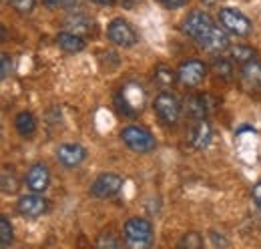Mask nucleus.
Listing matches in <instances>:
<instances>
[{
	"label": "nucleus",
	"mask_w": 261,
	"mask_h": 249,
	"mask_svg": "<svg viewBox=\"0 0 261 249\" xmlns=\"http://www.w3.org/2000/svg\"><path fill=\"white\" fill-rule=\"evenodd\" d=\"M183 32L189 34L191 38H195L201 46H205L207 51H213V53L227 51L231 46L227 34L203 10H193L187 14V18L183 20Z\"/></svg>",
	"instance_id": "1"
},
{
	"label": "nucleus",
	"mask_w": 261,
	"mask_h": 249,
	"mask_svg": "<svg viewBox=\"0 0 261 249\" xmlns=\"http://www.w3.org/2000/svg\"><path fill=\"white\" fill-rule=\"evenodd\" d=\"M123 235L130 247H149L153 243V225L147 219L130 217L123 227Z\"/></svg>",
	"instance_id": "2"
},
{
	"label": "nucleus",
	"mask_w": 261,
	"mask_h": 249,
	"mask_svg": "<svg viewBox=\"0 0 261 249\" xmlns=\"http://www.w3.org/2000/svg\"><path fill=\"white\" fill-rule=\"evenodd\" d=\"M153 109H155L157 119H159L163 124H167V127H171V124H175L177 121H179L181 111H183V105L179 103V98H177L173 93L163 91L161 94L155 96V101H153Z\"/></svg>",
	"instance_id": "3"
},
{
	"label": "nucleus",
	"mask_w": 261,
	"mask_h": 249,
	"mask_svg": "<svg viewBox=\"0 0 261 249\" xmlns=\"http://www.w3.org/2000/svg\"><path fill=\"white\" fill-rule=\"evenodd\" d=\"M117 103L127 117H137L145 107V89L139 83H127L125 87H121Z\"/></svg>",
	"instance_id": "4"
},
{
	"label": "nucleus",
	"mask_w": 261,
	"mask_h": 249,
	"mask_svg": "<svg viewBox=\"0 0 261 249\" xmlns=\"http://www.w3.org/2000/svg\"><path fill=\"white\" fill-rule=\"evenodd\" d=\"M121 139L123 143L129 147L130 151L135 153H151L155 149V137L143 129V127H137V124H130V127H125L121 131Z\"/></svg>",
	"instance_id": "5"
},
{
	"label": "nucleus",
	"mask_w": 261,
	"mask_h": 249,
	"mask_svg": "<svg viewBox=\"0 0 261 249\" xmlns=\"http://www.w3.org/2000/svg\"><path fill=\"white\" fill-rule=\"evenodd\" d=\"M219 22H221V27L225 31H229L235 36H247L253 29L251 20L243 12H239L235 8H221L219 10Z\"/></svg>",
	"instance_id": "6"
},
{
	"label": "nucleus",
	"mask_w": 261,
	"mask_h": 249,
	"mask_svg": "<svg viewBox=\"0 0 261 249\" xmlns=\"http://www.w3.org/2000/svg\"><path fill=\"white\" fill-rule=\"evenodd\" d=\"M107 34H109V40L117 46H123V48H129V46H135L137 44V32L130 27L127 20L123 18H115L111 20L109 29H107Z\"/></svg>",
	"instance_id": "7"
},
{
	"label": "nucleus",
	"mask_w": 261,
	"mask_h": 249,
	"mask_svg": "<svg viewBox=\"0 0 261 249\" xmlns=\"http://www.w3.org/2000/svg\"><path fill=\"white\" fill-rule=\"evenodd\" d=\"M123 189V179L115 173H102L91 185V193L97 199H111L115 195H119V191Z\"/></svg>",
	"instance_id": "8"
},
{
	"label": "nucleus",
	"mask_w": 261,
	"mask_h": 249,
	"mask_svg": "<svg viewBox=\"0 0 261 249\" xmlns=\"http://www.w3.org/2000/svg\"><path fill=\"white\" fill-rule=\"evenodd\" d=\"M205 74H207V66L201 61H195V59L181 62L179 68H177L179 83L185 85V87H197V85H201L203 79H205Z\"/></svg>",
	"instance_id": "9"
},
{
	"label": "nucleus",
	"mask_w": 261,
	"mask_h": 249,
	"mask_svg": "<svg viewBox=\"0 0 261 249\" xmlns=\"http://www.w3.org/2000/svg\"><path fill=\"white\" fill-rule=\"evenodd\" d=\"M213 129L207 119H193V123L187 131V141L193 149H205L211 143Z\"/></svg>",
	"instance_id": "10"
},
{
	"label": "nucleus",
	"mask_w": 261,
	"mask_h": 249,
	"mask_svg": "<svg viewBox=\"0 0 261 249\" xmlns=\"http://www.w3.org/2000/svg\"><path fill=\"white\" fill-rule=\"evenodd\" d=\"M16 209H18V213L22 217H40V215H44L48 211V201L42 195L33 191L31 195H24V197L18 199Z\"/></svg>",
	"instance_id": "11"
},
{
	"label": "nucleus",
	"mask_w": 261,
	"mask_h": 249,
	"mask_svg": "<svg viewBox=\"0 0 261 249\" xmlns=\"http://www.w3.org/2000/svg\"><path fill=\"white\" fill-rule=\"evenodd\" d=\"M241 85L247 93H261V61H253L241 64Z\"/></svg>",
	"instance_id": "12"
},
{
	"label": "nucleus",
	"mask_w": 261,
	"mask_h": 249,
	"mask_svg": "<svg viewBox=\"0 0 261 249\" xmlns=\"http://www.w3.org/2000/svg\"><path fill=\"white\" fill-rule=\"evenodd\" d=\"M24 181H27V187H29L31 191H34V193H42V191H46L48 185H50V173H48L46 165H42V163L33 165V167L29 169Z\"/></svg>",
	"instance_id": "13"
},
{
	"label": "nucleus",
	"mask_w": 261,
	"mask_h": 249,
	"mask_svg": "<svg viewBox=\"0 0 261 249\" xmlns=\"http://www.w3.org/2000/svg\"><path fill=\"white\" fill-rule=\"evenodd\" d=\"M85 159H87V151H85V147H81V145L66 143V145H61V147L57 149V161H59L63 167H76V165H81Z\"/></svg>",
	"instance_id": "14"
},
{
	"label": "nucleus",
	"mask_w": 261,
	"mask_h": 249,
	"mask_svg": "<svg viewBox=\"0 0 261 249\" xmlns=\"http://www.w3.org/2000/svg\"><path fill=\"white\" fill-rule=\"evenodd\" d=\"M211 101H209V96H205V94H193V96H189L187 101H185V113L191 117V119H205L207 117V113L211 111V105H209Z\"/></svg>",
	"instance_id": "15"
},
{
	"label": "nucleus",
	"mask_w": 261,
	"mask_h": 249,
	"mask_svg": "<svg viewBox=\"0 0 261 249\" xmlns=\"http://www.w3.org/2000/svg\"><path fill=\"white\" fill-rule=\"evenodd\" d=\"M57 44L66 51V53H81L85 46H87V42H85V38L81 36V34H76V32H61L59 36H57Z\"/></svg>",
	"instance_id": "16"
},
{
	"label": "nucleus",
	"mask_w": 261,
	"mask_h": 249,
	"mask_svg": "<svg viewBox=\"0 0 261 249\" xmlns=\"http://www.w3.org/2000/svg\"><path fill=\"white\" fill-rule=\"evenodd\" d=\"M14 127H16V131L22 135V137H33L34 133H36V119L33 117V113H29V111H20L18 115H16V119H14Z\"/></svg>",
	"instance_id": "17"
},
{
	"label": "nucleus",
	"mask_w": 261,
	"mask_h": 249,
	"mask_svg": "<svg viewBox=\"0 0 261 249\" xmlns=\"http://www.w3.org/2000/svg\"><path fill=\"white\" fill-rule=\"evenodd\" d=\"M179 77H177V72L173 70V68H169L167 64H159L157 68H155V74H153V81H155V85L157 87H161V89H171L173 85H175V81H177Z\"/></svg>",
	"instance_id": "18"
},
{
	"label": "nucleus",
	"mask_w": 261,
	"mask_h": 249,
	"mask_svg": "<svg viewBox=\"0 0 261 249\" xmlns=\"http://www.w3.org/2000/svg\"><path fill=\"white\" fill-rule=\"evenodd\" d=\"M229 53V59L231 61H235L237 64H245V62L253 61V59H257V55H255V51L251 48V46H243V44H235V46H229L227 48Z\"/></svg>",
	"instance_id": "19"
},
{
	"label": "nucleus",
	"mask_w": 261,
	"mask_h": 249,
	"mask_svg": "<svg viewBox=\"0 0 261 249\" xmlns=\"http://www.w3.org/2000/svg\"><path fill=\"white\" fill-rule=\"evenodd\" d=\"M211 68H213L215 77L221 79V81H231L233 74H235V70H233V61H231L229 57H219V59H215L213 64H211Z\"/></svg>",
	"instance_id": "20"
},
{
	"label": "nucleus",
	"mask_w": 261,
	"mask_h": 249,
	"mask_svg": "<svg viewBox=\"0 0 261 249\" xmlns=\"http://www.w3.org/2000/svg\"><path fill=\"white\" fill-rule=\"evenodd\" d=\"M65 27L70 29V32H76V34H81V32H91L93 31V20H89V18H85V16H70V18L65 20Z\"/></svg>",
	"instance_id": "21"
},
{
	"label": "nucleus",
	"mask_w": 261,
	"mask_h": 249,
	"mask_svg": "<svg viewBox=\"0 0 261 249\" xmlns=\"http://www.w3.org/2000/svg\"><path fill=\"white\" fill-rule=\"evenodd\" d=\"M14 239V233H12V223L6 215H0V245L2 247H8Z\"/></svg>",
	"instance_id": "22"
},
{
	"label": "nucleus",
	"mask_w": 261,
	"mask_h": 249,
	"mask_svg": "<svg viewBox=\"0 0 261 249\" xmlns=\"http://www.w3.org/2000/svg\"><path fill=\"white\" fill-rule=\"evenodd\" d=\"M16 189H18V179H16L12 167H6L2 171V191L8 195V193H16Z\"/></svg>",
	"instance_id": "23"
},
{
	"label": "nucleus",
	"mask_w": 261,
	"mask_h": 249,
	"mask_svg": "<svg viewBox=\"0 0 261 249\" xmlns=\"http://www.w3.org/2000/svg\"><path fill=\"white\" fill-rule=\"evenodd\" d=\"M201 245H203V237L199 233H187L179 241V247H187V249H199Z\"/></svg>",
	"instance_id": "24"
},
{
	"label": "nucleus",
	"mask_w": 261,
	"mask_h": 249,
	"mask_svg": "<svg viewBox=\"0 0 261 249\" xmlns=\"http://www.w3.org/2000/svg\"><path fill=\"white\" fill-rule=\"evenodd\" d=\"M12 8H16L18 12H22V14H29V12H33L34 8V0H6Z\"/></svg>",
	"instance_id": "25"
},
{
	"label": "nucleus",
	"mask_w": 261,
	"mask_h": 249,
	"mask_svg": "<svg viewBox=\"0 0 261 249\" xmlns=\"http://www.w3.org/2000/svg\"><path fill=\"white\" fill-rule=\"evenodd\" d=\"M0 72H2V79H8V74L12 72V59L8 53H2L0 57Z\"/></svg>",
	"instance_id": "26"
},
{
	"label": "nucleus",
	"mask_w": 261,
	"mask_h": 249,
	"mask_svg": "<svg viewBox=\"0 0 261 249\" xmlns=\"http://www.w3.org/2000/svg\"><path fill=\"white\" fill-rule=\"evenodd\" d=\"M97 245L98 247H119V245H121V241H119V239H115L111 233H109V235H107V233H102V235L98 237Z\"/></svg>",
	"instance_id": "27"
},
{
	"label": "nucleus",
	"mask_w": 261,
	"mask_h": 249,
	"mask_svg": "<svg viewBox=\"0 0 261 249\" xmlns=\"http://www.w3.org/2000/svg\"><path fill=\"white\" fill-rule=\"evenodd\" d=\"M48 8H70L76 4V0H40Z\"/></svg>",
	"instance_id": "28"
},
{
	"label": "nucleus",
	"mask_w": 261,
	"mask_h": 249,
	"mask_svg": "<svg viewBox=\"0 0 261 249\" xmlns=\"http://www.w3.org/2000/svg\"><path fill=\"white\" fill-rule=\"evenodd\" d=\"M251 197H253V201H255L257 209L261 211V183L253 185V189H251Z\"/></svg>",
	"instance_id": "29"
},
{
	"label": "nucleus",
	"mask_w": 261,
	"mask_h": 249,
	"mask_svg": "<svg viewBox=\"0 0 261 249\" xmlns=\"http://www.w3.org/2000/svg\"><path fill=\"white\" fill-rule=\"evenodd\" d=\"M161 2H163L167 8H181L187 0H161Z\"/></svg>",
	"instance_id": "30"
},
{
	"label": "nucleus",
	"mask_w": 261,
	"mask_h": 249,
	"mask_svg": "<svg viewBox=\"0 0 261 249\" xmlns=\"http://www.w3.org/2000/svg\"><path fill=\"white\" fill-rule=\"evenodd\" d=\"M93 2H97V4H102V6H111V4H115L117 0H93Z\"/></svg>",
	"instance_id": "31"
},
{
	"label": "nucleus",
	"mask_w": 261,
	"mask_h": 249,
	"mask_svg": "<svg viewBox=\"0 0 261 249\" xmlns=\"http://www.w3.org/2000/svg\"><path fill=\"white\" fill-rule=\"evenodd\" d=\"M205 2H207V4H211V2H215V0H205Z\"/></svg>",
	"instance_id": "32"
}]
</instances>
